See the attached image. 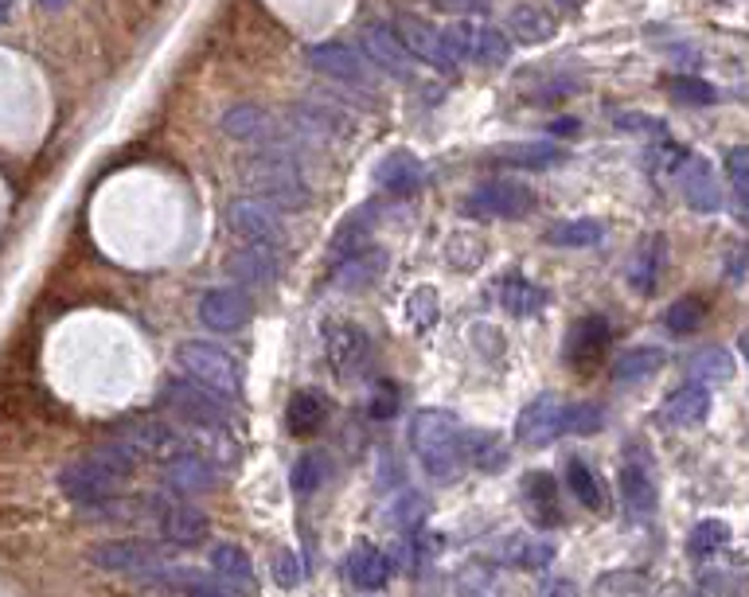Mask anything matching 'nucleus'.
<instances>
[{"label": "nucleus", "instance_id": "nucleus-1", "mask_svg": "<svg viewBox=\"0 0 749 597\" xmlns=\"http://www.w3.org/2000/svg\"><path fill=\"white\" fill-rule=\"evenodd\" d=\"M461 434L464 426L453 411H418L411 422V449L434 481H453L461 473Z\"/></svg>", "mask_w": 749, "mask_h": 597}, {"label": "nucleus", "instance_id": "nucleus-2", "mask_svg": "<svg viewBox=\"0 0 749 597\" xmlns=\"http://www.w3.org/2000/svg\"><path fill=\"white\" fill-rule=\"evenodd\" d=\"M176 364L180 371L192 379V383L207 387V391L223 394V399H239L242 394V371L231 356H227L219 344H207V340H187L176 348Z\"/></svg>", "mask_w": 749, "mask_h": 597}, {"label": "nucleus", "instance_id": "nucleus-3", "mask_svg": "<svg viewBox=\"0 0 749 597\" xmlns=\"http://www.w3.org/2000/svg\"><path fill=\"white\" fill-rule=\"evenodd\" d=\"M161 399L184 426L204 429V434H227L231 429V411H227L223 394L207 391V387L192 383V379H172V383H164Z\"/></svg>", "mask_w": 749, "mask_h": 597}, {"label": "nucleus", "instance_id": "nucleus-4", "mask_svg": "<svg viewBox=\"0 0 749 597\" xmlns=\"http://www.w3.org/2000/svg\"><path fill=\"white\" fill-rule=\"evenodd\" d=\"M145 508H149V516L157 519V531H161L172 547H199L207 539V531H211L204 512H199L196 504H187V500L145 496Z\"/></svg>", "mask_w": 749, "mask_h": 597}, {"label": "nucleus", "instance_id": "nucleus-5", "mask_svg": "<svg viewBox=\"0 0 749 597\" xmlns=\"http://www.w3.org/2000/svg\"><path fill=\"white\" fill-rule=\"evenodd\" d=\"M621 508L633 524H648L656 516V477H652V461L644 449H629L621 461Z\"/></svg>", "mask_w": 749, "mask_h": 597}, {"label": "nucleus", "instance_id": "nucleus-6", "mask_svg": "<svg viewBox=\"0 0 749 597\" xmlns=\"http://www.w3.org/2000/svg\"><path fill=\"white\" fill-rule=\"evenodd\" d=\"M90 559H94V566L114 574H161L169 554L157 543H145V539H110V543L94 547Z\"/></svg>", "mask_w": 749, "mask_h": 597}, {"label": "nucleus", "instance_id": "nucleus-7", "mask_svg": "<svg viewBox=\"0 0 749 597\" xmlns=\"http://www.w3.org/2000/svg\"><path fill=\"white\" fill-rule=\"evenodd\" d=\"M609 340H613V332H609L606 317H581V321H574L571 332H566L562 359H566L578 375H589L601 359H606Z\"/></svg>", "mask_w": 749, "mask_h": 597}, {"label": "nucleus", "instance_id": "nucleus-8", "mask_svg": "<svg viewBox=\"0 0 749 597\" xmlns=\"http://www.w3.org/2000/svg\"><path fill=\"white\" fill-rule=\"evenodd\" d=\"M59 484H62V496L74 500V504H106V500H117L122 477L110 473L106 464L99 461H74L62 469Z\"/></svg>", "mask_w": 749, "mask_h": 597}, {"label": "nucleus", "instance_id": "nucleus-9", "mask_svg": "<svg viewBox=\"0 0 749 597\" xmlns=\"http://www.w3.org/2000/svg\"><path fill=\"white\" fill-rule=\"evenodd\" d=\"M562 434V399L554 391H543L523 406L516 422V441L527 449H546Z\"/></svg>", "mask_w": 749, "mask_h": 597}, {"label": "nucleus", "instance_id": "nucleus-10", "mask_svg": "<svg viewBox=\"0 0 749 597\" xmlns=\"http://www.w3.org/2000/svg\"><path fill=\"white\" fill-rule=\"evenodd\" d=\"M531 207H535V199H531V192H527L523 184L499 180V184L481 187V192L464 204V211L476 215V219H523Z\"/></svg>", "mask_w": 749, "mask_h": 597}, {"label": "nucleus", "instance_id": "nucleus-11", "mask_svg": "<svg viewBox=\"0 0 749 597\" xmlns=\"http://www.w3.org/2000/svg\"><path fill=\"white\" fill-rule=\"evenodd\" d=\"M324 352L336 375H359L371 356V340L356 324H329L324 329Z\"/></svg>", "mask_w": 749, "mask_h": 597}, {"label": "nucleus", "instance_id": "nucleus-12", "mask_svg": "<svg viewBox=\"0 0 749 597\" xmlns=\"http://www.w3.org/2000/svg\"><path fill=\"white\" fill-rule=\"evenodd\" d=\"M227 223L239 239L254 242V246H277L281 242V223L262 199H234L227 211Z\"/></svg>", "mask_w": 749, "mask_h": 597}, {"label": "nucleus", "instance_id": "nucleus-13", "mask_svg": "<svg viewBox=\"0 0 749 597\" xmlns=\"http://www.w3.org/2000/svg\"><path fill=\"white\" fill-rule=\"evenodd\" d=\"M519 492H523V512L527 519L535 527H546V531H554V527H562V500H558V481H554L551 473H543V469H535V473H527L523 484H519Z\"/></svg>", "mask_w": 749, "mask_h": 597}, {"label": "nucleus", "instance_id": "nucleus-14", "mask_svg": "<svg viewBox=\"0 0 749 597\" xmlns=\"http://www.w3.org/2000/svg\"><path fill=\"white\" fill-rule=\"evenodd\" d=\"M394 36H399V44L406 47V55H414V59L429 62V67H441V71L453 67V55H449V47H446V36H437L434 27L422 24L418 16L394 20Z\"/></svg>", "mask_w": 749, "mask_h": 597}, {"label": "nucleus", "instance_id": "nucleus-15", "mask_svg": "<svg viewBox=\"0 0 749 597\" xmlns=\"http://www.w3.org/2000/svg\"><path fill=\"white\" fill-rule=\"evenodd\" d=\"M199 321L211 332H239L250 321V301L242 289H211L199 301Z\"/></svg>", "mask_w": 749, "mask_h": 597}, {"label": "nucleus", "instance_id": "nucleus-16", "mask_svg": "<svg viewBox=\"0 0 749 597\" xmlns=\"http://www.w3.org/2000/svg\"><path fill=\"white\" fill-rule=\"evenodd\" d=\"M706 414H711V391L691 379V383L676 387V391L668 394L660 418L668 422V426H676V429H687V426H699V422H706Z\"/></svg>", "mask_w": 749, "mask_h": 597}, {"label": "nucleus", "instance_id": "nucleus-17", "mask_svg": "<svg viewBox=\"0 0 749 597\" xmlns=\"http://www.w3.org/2000/svg\"><path fill=\"white\" fill-rule=\"evenodd\" d=\"M211 574L223 582L231 594L250 597L254 594V566H250V554L234 543H215L211 547Z\"/></svg>", "mask_w": 749, "mask_h": 597}, {"label": "nucleus", "instance_id": "nucleus-18", "mask_svg": "<svg viewBox=\"0 0 749 597\" xmlns=\"http://www.w3.org/2000/svg\"><path fill=\"white\" fill-rule=\"evenodd\" d=\"M309 62H312V67H316L321 74H329V79L352 82V87H364V82H367L364 59H359V55L352 51V47H344V44L312 47V51H309Z\"/></svg>", "mask_w": 749, "mask_h": 597}, {"label": "nucleus", "instance_id": "nucleus-19", "mask_svg": "<svg viewBox=\"0 0 749 597\" xmlns=\"http://www.w3.org/2000/svg\"><path fill=\"white\" fill-rule=\"evenodd\" d=\"M461 457L469 464H476L481 473H504L511 461L508 446L499 441L492 429H464L461 434Z\"/></svg>", "mask_w": 749, "mask_h": 597}, {"label": "nucleus", "instance_id": "nucleus-20", "mask_svg": "<svg viewBox=\"0 0 749 597\" xmlns=\"http://www.w3.org/2000/svg\"><path fill=\"white\" fill-rule=\"evenodd\" d=\"M348 578L356 582L359 589H383L391 582V559L374 543L359 539L356 547L348 551Z\"/></svg>", "mask_w": 749, "mask_h": 597}, {"label": "nucleus", "instance_id": "nucleus-21", "mask_svg": "<svg viewBox=\"0 0 749 597\" xmlns=\"http://www.w3.org/2000/svg\"><path fill=\"white\" fill-rule=\"evenodd\" d=\"M660 269H664V239L656 234V239H644L641 246H636L624 277H629V286H633L636 294L648 297V294H656V286H660Z\"/></svg>", "mask_w": 749, "mask_h": 597}, {"label": "nucleus", "instance_id": "nucleus-22", "mask_svg": "<svg viewBox=\"0 0 749 597\" xmlns=\"http://www.w3.org/2000/svg\"><path fill=\"white\" fill-rule=\"evenodd\" d=\"M164 477H169V484L180 492V496H196V492H207L215 484L211 461L187 454V449L180 457H172V461H164Z\"/></svg>", "mask_w": 749, "mask_h": 597}, {"label": "nucleus", "instance_id": "nucleus-23", "mask_svg": "<svg viewBox=\"0 0 749 597\" xmlns=\"http://www.w3.org/2000/svg\"><path fill=\"white\" fill-rule=\"evenodd\" d=\"M329 422V399L321 391H297L286 406V429L293 437H312Z\"/></svg>", "mask_w": 749, "mask_h": 597}, {"label": "nucleus", "instance_id": "nucleus-24", "mask_svg": "<svg viewBox=\"0 0 749 597\" xmlns=\"http://www.w3.org/2000/svg\"><path fill=\"white\" fill-rule=\"evenodd\" d=\"M227 269H231V277L239 282V286H250V289H262L274 282L277 266H274V254H269V246H242L239 254H231V262H227Z\"/></svg>", "mask_w": 749, "mask_h": 597}, {"label": "nucleus", "instance_id": "nucleus-25", "mask_svg": "<svg viewBox=\"0 0 749 597\" xmlns=\"http://www.w3.org/2000/svg\"><path fill=\"white\" fill-rule=\"evenodd\" d=\"M258 192L269 199H277L281 207H301L304 204V187L297 180V172L281 161H266L258 164Z\"/></svg>", "mask_w": 749, "mask_h": 597}, {"label": "nucleus", "instance_id": "nucleus-26", "mask_svg": "<svg viewBox=\"0 0 749 597\" xmlns=\"http://www.w3.org/2000/svg\"><path fill=\"white\" fill-rule=\"evenodd\" d=\"M683 199L703 215L718 211L723 192H718V180H714V169L706 161H691L683 169Z\"/></svg>", "mask_w": 749, "mask_h": 597}, {"label": "nucleus", "instance_id": "nucleus-27", "mask_svg": "<svg viewBox=\"0 0 749 597\" xmlns=\"http://www.w3.org/2000/svg\"><path fill=\"white\" fill-rule=\"evenodd\" d=\"M566 489H571V496H578L581 508H589V512H606L609 508L601 477L594 473V464L578 461V457H571V461H566Z\"/></svg>", "mask_w": 749, "mask_h": 597}, {"label": "nucleus", "instance_id": "nucleus-28", "mask_svg": "<svg viewBox=\"0 0 749 597\" xmlns=\"http://www.w3.org/2000/svg\"><path fill=\"white\" fill-rule=\"evenodd\" d=\"M499 562H511V566H523V571H543L554 562V543L551 539L516 536L499 547Z\"/></svg>", "mask_w": 749, "mask_h": 597}, {"label": "nucleus", "instance_id": "nucleus-29", "mask_svg": "<svg viewBox=\"0 0 749 597\" xmlns=\"http://www.w3.org/2000/svg\"><path fill=\"white\" fill-rule=\"evenodd\" d=\"M664 364H668V356H664L660 348H633V352H624V356L617 359L613 379L621 387H636V383H644V379H652V375L660 371Z\"/></svg>", "mask_w": 749, "mask_h": 597}, {"label": "nucleus", "instance_id": "nucleus-30", "mask_svg": "<svg viewBox=\"0 0 749 597\" xmlns=\"http://www.w3.org/2000/svg\"><path fill=\"white\" fill-rule=\"evenodd\" d=\"M496 297H499V305L508 312H516V317H531V312H539L546 305V294L539 286H531L527 277H519V274H511V277H504L496 286Z\"/></svg>", "mask_w": 749, "mask_h": 597}, {"label": "nucleus", "instance_id": "nucleus-31", "mask_svg": "<svg viewBox=\"0 0 749 597\" xmlns=\"http://www.w3.org/2000/svg\"><path fill=\"white\" fill-rule=\"evenodd\" d=\"M379 274H383V254H379V250H359V254H352V259H339L336 286L339 289H367Z\"/></svg>", "mask_w": 749, "mask_h": 597}, {"label": "nucleus", "instance_id": "nucleus-32", "mask_svg": "<svg viewBox=\"0 0 749 597\" xmlns=\"http://www.w3.org/2000/svg\"><path fill=\"white\" fill-rule=\"evenodd\" d=\"M367 51H371L379 71L406 74V59H411V55H406V47L399 44L394 32H387V27H367Z\"/></svg>", "mask_w": 749, "mask_h": 597}, {"label": "nucleus", "instance_id": "nucleus-33", "mask_svg": "<svg viewBox=\"0 0 749 597\" xmlns=\"http://www.w3.org/2000/svg\"><path fill=\"white\" fill-rule=\"evenodd\" d=\"M687 375L695 383H726L734 375V356L726 348H703L687 359Z\"/></svg>", "mask_w": 749, "mask_h": 597}, {"label": "nucleus", "instance_id": "nucleus-34", "mask_svg": "<svg viewBox=\"0 0 749 597\" xmlns=\"http://www.w3.org/2000/svg\"><path fill=\"white\" fill-rule=\"evenodd\" d=\"M726 543H730V524H726V519H699V524L691 527V536H687V554H691V559H711V554H718Z\"/></svg>", "mask_w": 749, "mask_h": 597}, {"label": "nucleus", "instance_id": "nucleus-35", "mask_svg": "<svg viewBox=\"0 0 749 597\" xmlns=\"http://www.w3.org/2000/svg\"><path fill=\"white\" fill-rule=\"evenodd\" d=\"M508 24L519 39H527V44H543V39L554 36V20L546 16L539 4H516Z\"/></svg>", "mask_w": 749, "mask_h": 597}, {"label": "nucleus", "instance_id": "nucleus-36", "mask_svg": "<svg viewBox=\"0 0 749 597\" xmlns=\"http://www.w3.org/2000/svg\"><path fill=\"white\" fill-rule=\"evenodd\" d=\"M703 321H706L703 297H679V301L664 312V324H668L671 336H691V332H699V324Z\"/></svg>", "mask_w": 749, "mask_h": 597}, {"label": "nucleus", "instance_id": "nucleus-37", "mask_svg": "<svg viewBox=\"0 0 749 597\" xmlns=\"http://www.w3.org/2000/svg\"><path fill=\"white\" fill-rule=\"evenodd\" d=\"M601 426H606V411H601L598 402H571V406H562V434L589 437L598 434Z\"/></svg>", "mask_w": 749, "mask_h": 597}, {"label": "nucleus", "instance_id": "nucleus-38", "mask_svg": "<svg viewBox=\"0 0 749 597\" xmlns=\"http://www.w3.org/2000/svg\"><path fill=\"white\" fill-rule=\"evenodd\" d=\"M601 223H594V219H578V223H558L551 234H546V242L551 246H571V250H581V246H594V242H601Z\"/></svg>", "mask_w": 749, "mask_h": 597}, {"label": "nucleus", "instance_id": "nucleus-39", "mask_svg": "<svg viewBox=\"0 0 749 597\" xmlns=\"http://www.w3.org/2000/svg\"><path fill=\"white\" fill-rule=\"evenodd\" d=\"M324 477H329V457L324 454H304L297 457L293 464V492H301V496H309V492H316L324 484Z\"/></svg>", "mask_w": 749, "mask_h": 597}, {"label": "nucleus", "instance_id": "nucleus-40", "mask_svg": "<svg viewBox=\"0 0 749 597\" xmlns=\"http://www.w3.org/2000/svg\"><path fill=\"white\" fill-rule=\"evenodd\" d=\"M379 184L387 187V192H414L418 187V180H422V172H418V164L411 161V157H394V161H387L383 169H379Z\"/></svg>", "mask_w": 749, "mask_h": 597}, {"label": "nucleus", "instance_id": "nucleus-41", "mask_svg": "<svg viewBox=\"0 0 749 597\" xmlns=\"http://www.w3.org/2000/svg\"><path fill=\"white\" fill-rule=\"evenodd\" d=\"M402 312H406V321H411L414 329H429V324L437 321V294L429 286L414 289V294L402 301Z\"/></svg>", "mask_w": 749, "mask_h": 597}, {"label": "nucleus", "instance_id": "nucleus-42", "mask_svg": "<svg viewBox=\"0 0 749 597\" xmlns=\"http://www.w3.org/2000/svg\"><path fill=\"white\" fill-rule=\"evenodd\" d=\"M426 512H429V504H426V496L422 492H402L399 500H394V524L399 527H406V531H418L422 527V519H426Z\"/></svg>", "mask_w": 749, "mask_h": 597}, {"label": "nucleus", "instance_id": "nucleus-43", "mask_svg": "<svg viewBox=\"0 0 749 597\" xmlns=\"http://www.w3.org/2000/svg\"><path fill=\"white\" fill-rule=\"evenodd\" d=\"M644 586H648V578H644V574L621 571V574H606V578L598 582V594H606V597H636Z\"/></svg>", "mask_w": 749, "mask_h": 597}, {"label": "nucleus", "instance_id": "nucleus-44", "mask_svg": "<svg viewBox=\"0 0 749 597\" xmlns=\"http://www.w3.org/2000/svg\"><path fill=\"white\" fill-rule=\"evenodd\" d=\"M301 578H304L301 559H297L289 547H281V551L274 554V582L281 589H297V586H301Z\"/></svg>", "mask_w": 749, "mask_h": 597}, {"label": "nucleus", "instance_id": "nucleus-45", "mask_svg": "<svg viewBox=\"0 0 749 597\" xmlns=\"http://www.w3.org/2000/svg\"><path fill=\"white\" fill-rule=\"evenodd\" d=\"M668 87H671V94H676V99L691 102V106H711V102H714V90L706 87L703 79H687V74H679V79H671Z\"/></svg>", "mask_w": 749, "mask_h": 597}, {"label": "nucleus", "instance_id": "nucleus-46", "mask_svg": "<svg viewBox=\"0 0 749 597\" xmlns=\"http://www.w3.org/2000/svg\"><path fill=\"white\" fill-rule=\"evenodd\" d=\"M726 172H730V184L741 199L749 204V149H730L726 152Z\"/></svg>", "mask_w": 749, "mask_h": 597}, {"label": "nucleus", "instance_id": "nucleus-47", "mask_svg": "<svg viewBox=\"0 0 749 597\" xmlns=\"http://www.w3.org/2000/svg\"><path fill=\"white\" fill-rule=\"evenodd\" d=\"M504 157L519 161L523 169H543V164L558 161V149H551V145H531V149H504Z\"/></svg>", "mask_w": 749, "mask_h": 597}, {"label": "nucleus", "instance_id": "nucleus-48", "mask_svg": "<svg viewBox=\"0 0 749 597\" xmlns=\"http://www.w3.org/2000/svg\"><path fill=\"white\" fill-rule=\"evenodd\" d=\"M703 586H714L711 594H723V597H738L741 589H749V578L741 571H734V574H726V571H718V574H703Z\"/></svg>", "mask_w": 749, "mask_h": 597}, {"label": "nucleus", "instance_id": "nucleus-49", "mask_svg": "<svg viewBox=\"0 0 749 597\" xmlns=\"http://www.w3.org/2000/svg\"><path fill=\"white\" fill-rule=\"evenodd\" d=\"M394 411H399V391L391 383H379L371 394V418H394Z\"/></svg>", "mask_w": 749, "mask_h": 597}, {"label": "nucleus", "instance_id": "nucleus-50", "mask_svg": "<svg viewBox=\"0 0 749 597\" xmlns=\"http://www.w3.org/2000/svg\"><path fill=\"white\" fill-rule=\"evenodd\" d=\"M187 597H227V589H219L215 582H192V586H187Z\"/></svg>", "mask_w": 749, "mask_h": 597}, {"label": "nucleus", "instance_id": "nucleus-51", "mask_svg": "<svg viewBox=\"0 0 749 597\" xmlns=\"http://www.w3.org/2000/svg\"><path fill=\"white\" fill-rule=\"evenodd\" d=\"M437 9H446V12H473L481 0H434Z\"/></svg>", "mask_w": 749, "mask_h": 597}, {"label": "nucleus", "instance_id": "nucleus-52", "mask_svg": "<svg viewBox=\"0 0 749 597\" xmlns=\"http://www.w3.org/2000/svg\"><path fill=\"white\" fill-rule=\"evenodd\" d=\"M546 597H581V594H578V586H574V582L562 578V582H554V586L546 589Z\"/></svg>", "mask_w": 749, "mask_h": 597}, {"label": "nucleus", "instance_id": "nucleus-53", "mask_svg": "<svg viewBox=\"0 0 749 597\" xmlns=\"http://www.w3.org/2000/svg\"><path fill=\"white\" fill-rule=\"evenodd\" d=\"M741 352H746V359H749V332L741 336Z\"/></svg>", "mask_w": 749, "mask_h": 597}, {"label": "nucleus", "instance_id": "nucleus-54", "mask_svg": "<svg viewBox=\"0 0 749 597\" xmlns=\"http://www.w3.org/2000/svg\"><path fill=\"white\" fill-rule=\"evenodd\" d=\"M676 597H699V594H695V589H679Z\"/></svg>", "mask_w": 749, "mask_h": 597}]
</instances>
